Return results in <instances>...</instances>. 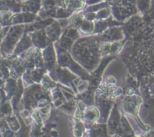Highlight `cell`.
I'll use <instances>...</instances> for the list:
<instances>
[{"label":"cell","instance_id":"obj_1","mask_svg":"<svg viewBox=\"0 0 154 137\" xmlns=\"http://www.w3.org/2000/svg\"><path fill=\"white\" fill-rule=\"evenodd\" d=\"M115 9L120 14L125 11L126 16L129 13L135 11L137 5V0H114Z\"/></svg>","mask_w":154,"mask_h":137},{"label":"cell","instance_id":"obj_2","mask_svg":"<svg viewBox=\"0 0 154 137\" xmlns=\"http://www.w3.org/2000/svg\"><path fill=\"white\" fill-rule=\"evenodd\" d=\"M23 29V26H14L11 29V30L9 31L7 38L5 37V49L6 50V48H7V51H11V49H13L14 47L16 45L19 37L22 34Z\"/></svg>","mask_w":154,"mask_h":137},{"label":"cell","instance_id":"obj_3","mask_svg":"<svg viewBox=\"0 0 154 137\" xmlns=\"http://www.w3.org/2000/svg\"><path fill=\"white\" fill-rule=\"evenodd\" d=\"M78 36V33H77L76 30L74 29H70L68 30L67 32L64 33L62 39H60V45L61 48H64V49H69L70 47L72 46L73 44L74 41L77 39Z\"/></svg>","mask_w":154,"mask_h":137},{"label":"cell","instance_id":"obj_4","mask_svg":"<svg viewBox=\"0 0 154 137\" xmlns=\"http://www.w3.org/2000/svg\"><path fill=\"white\" fill-rule=\"evenodd\" d=\"M138 96H134V97H127L125 99V102H123V109L128 114H134L138 111Z\"/></svg>","mask_w":154,"mask_h":137},{"label":"cell","instance_id":"obj_5","mask_svg":"<svg viewBox=\"0 0 154 137\" xmlns=\"http://www.w3.org/2000/svg\"><path fill=\"white\" fill-rule=\"evenodd\" d=\"M142 18L139 15H135L128 20L126 24V30L129 34L135 33L142 25Z\"/></svg>","mask_w":154,"mask_h":137},{"label":"cell","instance_id":"obj_6","mask_svg":"<svg viewBox=\"0 0 154 137\" xmlns=\"http://www.w3.org/2000/svg\"><path fill=\"white\" fill-rule=\"evenodd\" d=\"M32 41L37 46L45 47L49 43V38L43 31H38L32 36Z\"/></svg>","mask_w":154,"mask_h":137},{"label":"cell","instance_id":"obj_7","mask_svg":"<svg viewBox=\"0 0 154 137\" xmlns=\"http://www.w3.org/2000/svg\"><path fill=\"white\" fill-rule=\"evenodd\" d=\"M46 33L50 39L56 40V39H58L59 36L61 34V28L57 23H54L47 28Z\"/></svg>","mask_w":154,"mask_h":137},{"label":"cell","instance_id":"obj_8","mask_svg":"<svg viewBox=\"0 0 154 137\" xmlns=\"http://www.w3.org/2000/svg\"><path fill=\"white\" fill-rule=\"evenodd\" d=\"M34 17L35 15L33 14L20 13L13 15V17L11 19V22L12 23H17L21 22H29V21L32 20Z\"/></svg>","mask_w":154,"mask_h":137},{"label":"cell","instance_id":"obj_9","mask_svg":"<svg viewBox=\"0 0 154 137\" xmlns=\"http://www.w3.org/2000/svg\"><path fill=\"white\" fill-rule=\"evenodd\" d=\"M123 36V33L118 28L110 29L108 31L105 32L103 35V39L105 41H114L116 39H120V37Z\"/></svg>","mask_w":154,"mask_h":137},{"label":"cell","instance_id":"obj_10","mask_svg":"<svg viewBox=\"0 0 154 137\" xmlns=\"http://www.w3.org/2000/svg\"><path fill=\"white\" fill-rule=\"evenodd\" d=\"M120 122H121V118L119 114L118 111L117 109H114L111 115V118L109 120V126L112 130H117L120 127Z\"/></svg>","mask_w":154,"mask_h":137},{"label":"cell","instance_id":"obj_11","mask_svg":"<svg viewBox=\"0 0 154 137\" xmlns=\"http://www.w3.org/2000/svg\"><path fill=\"white\" fill-rule=\"evenodd\" d=\"M79 30H81V33H84V34H90L94 30L93 23L90 20L84 19L81 25L79 26Z\"/></svg>","mask_w":154,"mask_h":137},{"label":"cell","instance_id":"obj_12","mask_svg":"<svg viewBox=\"0 0 154 137\" xmlns=\"http://www.w3.org/2000/svg\"><path fill=\"white\" fill-rule=\"evenodd\" d=\"M84 116L90 120V122H95L98 119L99 116V112L97 108L94 106L90 107L87 108V111H85Z\"/></svg>","mask_w":154,"mask_h":137},{"label":"cell","instance_id":"obj_13","mask_svg":"<svg viewBox=\"0 0 154 137\" xmlns=\"http://www.w3.org/2000/svg\"><path fill=\"white\" fill-rule=\"evenodd\" d=\"M45 63L48 64V66H51L55 63V54H54V51H53V47L51 45L46 49L45 54Z\"/></svg>","mask_w":154,"mask_h":137},{"label":"cell","instance_id":"obj_14","mask_svg":"<svg viewBox=\"0 0 154 137\" xmlns=\"http://www.w3.org/2000/svg\"><path fill=\"white\" fill-rule=\"evenodd\" d=\"M85 1L86 0H69L66 6L69 10H80L84 7Z\"/></svg>","mask_w":154,"mask_h":137},{"label":"cell","instance_id":"obj_15","mask_svg":"<svg viewBox=\"0 0 154 137\" xmlns=\"http://www.w3.org/2000/svg\"><path fill=\"white\" fill-rule=\"evenodd\" d=\"M151 0H137V8L144 14H147L150 7Z\"/></svg>","mask_w":154,"mask_h":137},{"label":"cell","instance_id":"obj_16","mask_svg":"<svg viewBox=\"0 0 154 137\" xmlns=\"http://www.w3.org/2000/svg\"><path fill=\"white\" fill-rule=\"evenodd\" d=\"M42 3V0H27L26 5L29 11L35 12L40 8Z\"/></svg>","mask_w":154,"mask_h":137},{"label":"cell","instance_id":"obj_17","mask_svg":"<svg viewBox=\"0 0 154 137\" xmlns=\"http://www.w3.org/2000/svg\"><path fill=\"white\" fill-rule=\"evenodd\" d=\"M30 45H31V41H30V39H28V37H24L23 39L20 41V42L18 43L16 52L17 53L21 52V51H24V50L29 48Z\"/></svg>","mask_w":154,"mask_h":137},{"label":"cell","instance_id":"obj_18","mask_svg":"<svg viewBox=\"0 0 154 137\" xmlns=\"http://www.w3.org/2000/svg\"><path fill=\"white\" fill-rule=\"evenodd\" d=\"M120 128H121L122 131H123V132H124L125 133L132 134V129H131L130 125H129V123H128L127 120H126L124 117H122V118H121L120 129Z\"/></svg>","mask_w":154,"mask_h":137},{"label":"cell","instance_id":"obj_19","mask_svg":"<svg viewBox=\"0 0 154 137\" xmlns=\"http://www.w3.org/2000/svg\"><path fill=\"white\" fill-rule=\"evenodd\" d=\"M2 23H7L8 21L11 20V17H13V12L10 11H2Z\"/></svg>","mask_w":154,"mask_h":137},{"label":"cell","instance_id":"obj_20","mask_svg":"<svg viewBox=\"0 0 154 137\" xmlns=\"http://www.w3.org/2000/svg\"><path fill=\"white\" fill-rule=\"evenodd\" d=\"M93 133L96 135H102L105 134V127L104 126H96L93 128Z\"/></svg>","mask_w":154,"mask_h":137},{"label":"cell","instance_id":"obj_21","mask_svg":"<svg viewBox=\"0 0 154 137\" xmlns=\"http://www.w3.org/2000/svg\"><path fill=\"white\" fill-rule=\"evenodd\" d=\"M147 15H148V17L150 19L154 20V0H151L150 10H149Z\"/></svg>","mask_w":154,"mask_h":137},{"label":"cell","instance_id":"obj_22","mask_svg":"<svg viewBox=\"0 0 154 137\" xmlns=\"http://www.w3.org/2000/svg\"><path fill=\"white\" fill-rule=\"evenodd\" d=\"M150 90H151L152 93H153V94H154V81H153V83H152V84H151V87H150Z\"/></svg>","mask_w":154,"mask_h":137},{"label":"cell","instance_id":"obj_23","mask_svg":"<svg viewBox=\"0 0 154 137\" xmlns=\"http://www.w3.org/2000/svg\"><path fill=\"white\" fill-rule=\"evenodd\" d=\"M23 1H27V0H23Z\"/></svg>","mask_w":154,"mask_h":137}]
</instances>
